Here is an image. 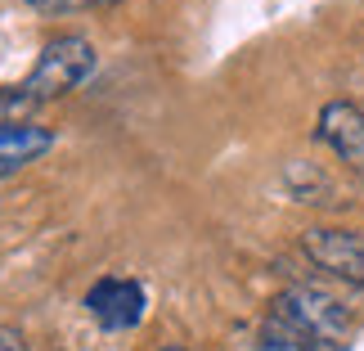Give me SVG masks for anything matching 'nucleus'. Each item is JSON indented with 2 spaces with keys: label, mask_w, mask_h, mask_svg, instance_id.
<instances>
[{
  "label": "nucleus",
  "mask_w": 364,
  "mask_h": 351,
  "mask_svg": "<svg viewBox=\"0 0 364 351\" xmlns=\"http://www.w3.org/2000/svg\"><path fill=\"white\" fill-rule=\"evenodd\" d=\"M270 315L297 333L311 351H346V333H351V315L333 293L315 284H288L270 302Z\"/></svg>",
  "instance_id": "obj_1"
},
{
  "label": "nucleus",
  "mask_w": 364,
  "mask_h": 351,
  "mask_svg": "<svg viewBox=\"0 0 364 351\" xmlns=\"http://www.w3.org/2000/svg\"><path fill=\"white\" fill-rule=\"evenodd\" d=\"M90 73H95V46L86 36L68 32V36H54L50 46L36 54V63H32V73H27L23 86L32 90L36 104H50V100H59V95L77 90Z\"/></svg>",
  "instance_id": "obj_2"
},
{
  "label": "nucleus",
  "mask_w": 364,
  "mask_h": 351,
  "mask_svg": "<svg viewBox=\"0 0 364 351\" xmlns=\"http://www.w3.org/2000/svg\"><path fill=\"white\" fill-rule=\"evenodd\" d=\"M301 252L319 271L338 275L342 284L364 288V230H342V226H311L301 234Z\"/></svg>",
  "instance_id": "obj_3"
},
{
  "label": "nucleus",
  "mask_w": 364,
  "mask_h": 351,
  "mask_svg": "<svg viewBox=\"0 0 364 351\" xmlns=\"http://www.w3.org/2000/svg\"><path fill=\"white\" fill-rule=\"evenodd\" d=\"M86 311L100 320L104 329H135L139 320H144V288L135 284V279H117V275H108L100 279L90 293H86Z\"/></svg>",
  "instance_id": "obj_4"
},
{
  "label": "nucleus",
  "mask_w": 364,
  "mask_h": 351,
  "mask_svg": "<svg viewBox=\"0 0 364 351\" xmlns=\"http://www.w3.org/2000/svg\"><path fill=\"white\" fill-rule=\"evenodd\" d=\"M319 140L338 153L342 162H351L364 172V108L351 100H333L319 108Z\"/></svg>",
  "instance_id": "obj_5"
},
{
  "label": "nucleus",
  "mask_w": 364,
  "mask_h": 351,
  "mask_svg": "<svg viewBox=\"0 0 364 351\" xmlns=\"http://www.w3.org/2000/svg\"><path fill=\"white\" fill-rule=\"evenodd\" d=\"M54 149V131L50 126H36V122H23V126H0V176L5 172H18V167L36 162L41 153Z\"/></svg>",
  "instance_id": "obj_6"
},
{
  "label": "nucleus",
  "mask_w": 364,
  "mask_h": 351,
  "mask_svg": "<svg viewBox=\"0 0 364 351\" xmlns=\"http://www.w3.org/2000/svg\"><path fill=\"white\" fill-rule=\"evenodd\" d=\"M36 108L41 104L32 100V90H27V86H5V90H0V126H23Z\"/></svg>",
  "instance_id": "obj_7"
},
{
  "label": "nucleus",
  "mask_w": 364,
  "mask_h": 351,
  "mask_svg": "<svg viewBox=\"0 0 364 351\" xmlns=\"http://www.w3.org/2000/svg\"><path fill=\"white\" fill-rule=\"evenodd\" d=\"M257 347L261 351H311L297 333H292L284 320H274V315H265L261 320V338H257Z\"/></svg>",
  "instance_id": "obj_8"
},
{
  "label": "nucleus",
  "mask_w": 364,
  "mask_h": 351,
  "mask_svg": "<svg viewBox=\"0 0 364 351\" xmlns=\"http://www.w3.org/2000/svg\"><path fill=\"white\" fill-rule=\"evenodd\" d=\"M32 9L41 14H73V9H90V5H100V0H27Z\"/></svg>",
  "instance_id": "obj_9"
},
{
  "label": "nucleus",
  "mask_w": 364,
  "mask_h": 351,
  "mask_svg": "<svg viewBox=\"0 0 364 351\" xmlns=\"http://www.w3.org/2000/svg\"><path fill=\"white\" fill-rule=\"evenodd\" d=\"M0 351H23V333L18 329H0Z\"/></svg>",
  "instance_id": "obj_10"
},
{
  "label": "nucleus",
  "mask_w": 364,
  "mask_h": 351,
  "mask_svg": "<svg viewBox=\"0 0 364 351\" xmlns=\"http://www.w3.org/2000/svg\"><path fill=\"white\" fill-rule=\"evenodd\" d=\"M162 351H189V347H162Z\"/></svg>",
  "instance_id": "obj_11"
}]
</instances>
